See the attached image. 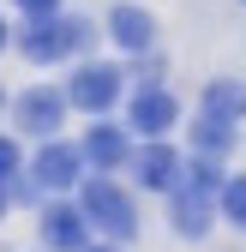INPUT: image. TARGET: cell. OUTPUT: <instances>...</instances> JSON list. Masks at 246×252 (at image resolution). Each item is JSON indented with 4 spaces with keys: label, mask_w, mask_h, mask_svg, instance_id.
Returning <instances> with one entry per match:
<instances>
[{
    "label": "cell",
    "mask_w": 246,
    "mask_h": 252,
    "mask_svg": "<svg viewBox=\"0 0 246 252\" xmlns=\"http://www.w3.org/2000/svg\"><path fill=\"white\" fill-rule=\"evenodd\" d=\"M90 30L84 18H30V30H18V48L30 54V60H66V54H78V48H90Z\"/></svg>",
    "instance_id": "obj_1"
},
{
    "label": "cell",
    "mask_w": 246,
    "mask_h": 252,
    "mask_svg": "<svg viewBox=\"0 0 246 252\" xmlns=\"http://www.w3.org/2000/svg\"><path fill=\"white\" fill-rule=\"evenodd\" d=\"M78 210H84L96 228H108L114 240H126V234L138 228V210H132V198L120 192L114 180H84V204H78Z\"/></svg>",
    "instance_id": "obj_2"
},
{
    "label": "cell",
    "mask_w": 246,
    "mask_h": 252,
    "mask_svg": "<svg viewBox=\"0 0 246 252\" xmlns=\"http://www.w3.org/2000/svg\"><path fill=\"white\" fill-rule=\"evenodd\" d=\"M66 96H72L84 114H102V108H114V96H120V72H114V66H78V78H72Z\"/></svg>",
    "instance_id": "obj_3"
},
{
    "label": "cell",
    "mask_w": 246,
    "mask_h": 252,
    "mask_svg": "<svg viewBox=\"0 0 246 252\" xmlns=\"http://www.w3.org/2000/svg\"><path fill=\"white\" fill-rule=\"evenodd\" d=\"M132 174L150 186V192H174V180H180V156H174L162 138H150V144L132 156Z\"/></svg>",
    "instance_id": "obj_4"
},
{
    "label": "cell",
    "mask_w": 246,
    "mask_h": 252,
    "mask_svg": "<svg viewBox=\"0 0 246 252\" xmlns=\"http://www.w3.org/2000/svg\"><path fill=\"white\" fill-rule=\"evenodd\" d=\"M84 228H90V216L72 210V204H48L42 210V240L54 252H84Z\"/></svg>",
    "instance_id": "obj_5"
},
{
    "label": "cell",
    "mask_w": 246,
    "mask_h": 252,
    "mask_svg": "<svg viewBox=\"0 0 246 252\" xmlns=\"http://www.w3.org/2000/svg\"><path fill=\"white\" fill-rule=\"evenodd\" d=\"M78 168H84V150H72V144H48V150L36 156V186L66 192V186L78 180Z\"/></svg>",
    "instance_id": "obj_6"
},
{
    "label": "cell",
    "mask_w": 246,
    "mask_h": 252,
    "mask_svg": "<svg viewBox=\"0 0 246 252\" xmlns=\"http://www.w3.org/2000/svg\"><path fill=\"white\" fill-rule=\"evenodd\" d=\"M174 120H180V102L168 96V90H144V96L132 102V132H144V138H162Z\"/></svg>",
    "instance_id": "obj_7"
},
{
    "label": "cell",
    "mask_w": 246,
    "mask_h": 252,
    "mask_svg": "<svg viewBox=\"0 0 246 252\" xmlns=\"http://www.w3.org/2000/svg\"><path fill=\"white\" fill-rule=\"evenodd\" d=\"M60 114H66V96H54V90H24V96H18V126H24V132H54V126H60Z\"/></svg>",
    "instance_id": "obj_8"
},
{
    "label": "cell",
    "mask_w": 246,
    "mask_h": 252,
    "mask_svg": "<svg viewBox=\"0 0 246 252\" xmlns=\"http://www.w3.org/2000/svg\"><path fill=\"white\" fill-rule=\"evenodd\" d=\"M84 156H90L96 168H120V162H126V132H120V126H90Z\"/></svg>",
    "instance_id": "obj_9"
},
{
    "label": "cell",
    "mask_w": 246,
    "mask_h": 252,
    "mask_svg": "<svg viewBox=\"0 0 246 252\" xmlns=\"http://www.w3.org/2000/svg\"><path fill=\"white\" fill-rule=\"evenodd\" d=\"M108 30H114V42L120 48H150V12H138V6H114V18H108Z\"/></svg>",
    "instance_id": "obj_10"
},
{
    "label": "cell",
    "mask_w": 246,
    "mask_h": 252,
    "mask_svg": "<svg viewBox=\"0 0 246 252\" xmlns=\"http://www.w3.org/2000/svg\"><path fill=\"white\" fill-rule=\"evenodd\" d=\"M204 114H216V120H234V114H246V84H234V78L210 84V90H204Z\"/></svg>",
    "instance_id": "obj_11"
},
{
    "label": "cell",
    "mask_w": 246,
    "mask_h": 252,
    "mask_svg": "<svg viewBox=\"0 0 246 252\" xmlns=\"http://www.w3.org/2000/svg\"><path fill=\"white\" fill-rule=\"evenodd\" d=\"M192 144H198V156H228L234 132H228V120H216V114H204V120L192 126Z\"/></svg>",
    "instance_id": "obj_12"
},
{
    "label": "cell",
    "mask_w": 246,
    "mask_h": 252,
    "mask_svg": "<svg viewBox=\"0 0 246 252\" xmlns=\"http://www.w3.org/2000/svg\"><path fill=\"white\" fill-rule=\"evenodd\" d=\"M216 204L228 210V222H240V228H246V174L222 180V192H216Z\"/></svg>",
    "instance_id": "obj_13"
},
{
    "label": "cell",
    "mask_w": 246,
    "mask_h": 252,
    "mask_svg": "<svg viewBox=\"0 0 246 252\" xmlns=\"http://www.w3.org/2000/svg\"><path fill=\"white\" fill-rule=\"evenodd\" d=\"M12 174H18V144L0 138V180H12Z\"/></svg>",
    "instance_id": "obj_14"
},
{
    "label": "cell",
    "mask_w": 246,
    "mask_h": 252,
    "mask_svg": "<svg viewBox=\"0 0 246 252\" xmlns=\"http://www.w3.org/2000/svg\"><path fill=\"white\" fill-rule=\"evenodd\" d=\"M18 6H24L30 18H42V12H54V6H60V0H18Z\"/></svg>",
    "instance_id": "obj_15"
},
{
    "label": "cell",
    "mask_w": 246,
    "mask_h": 252,
    "mask_svg": "<svg viewBox=\"0 0 246 252\" xmlns=\"http://www.w3.org/2000/svg\"><path fill=\"white\" fill-rule=\"evenodd\" d=\"M0 216H6V180H0Z\"/></svg>",
    "instance_id": "obj_16"
},
{
    "label": "cell",
    "mask_w": 246,
    "mask_h": 252,
    "mask_svg": "<svg viewBox=\"0 0 246 252\" xmlns=\"http://www.w3.org/2000/svg\"><path fill=\"white\" fill-rule=\"evenodd\" d=\"M84 252H114V246H84Z\"/></svg>",
    "instance_id": "obj_17"
},
{
    "label": "cell",
    "mask_w": 246,
    "mask_h": 252,
    "mask_svg": "<svg viewBox=\"0 0 246 252\" xmlns=\"http://www.w3.org/2000/svg\"><path fill=\"white\" fill-rule=\"evenodd\" d=\"M0 48H6V24H0Z\"/></svg>",
    "instance_id": "obj_18"
}]
</instances>
